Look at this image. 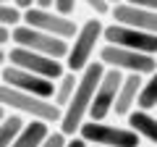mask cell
<instances>
[{
  "label": "cell",
  "mask_w": 157,
  "mask_h": 147,
  "mask_svg": "<svg viewBox=\"0 0 157 147\" xmlns=\"http://www.w3.org/2000/svg\"><path fill=\"white\" fill-rule=\"evenodd\" d=\"M102 71H105V63L102 61H94V63L89 61L81 71H78L76 89H73L71 100L66 102V108L60 110V118H58V129L66 137H71V134L78 131V124L84 121L86 110H89V102H92V97H94V89H97V81H100Z\"/></svg>",
  "instance_id": "1"
},
{
  "label": "cell",
  "mask_w": 157,
  "mask_h": 147,
  "mask_svg": "<svg viewBox=\"0 0 157 147\" xmlns=\"http://www.w3.org/2000/svg\"><path fill=\"white\" fill-rule=\"evenodd\" d=\"M0 105L11 108L16 113H26V116H32V118H45V121H50V124H58V118H60V108L52 100L37 97V95H32V92L13 89V87H8V84H0Z\"/></svg>",
  "instance_id": "2"
},
{
  "label": "cell",
  "mask_w": 157,
  "mask_h": 147,
  "mask_svg": "<svg viewBox=\"0 0 157 147\" xmlns=\"http://www.w3.org/2000/svg\"><path fill=\"white\" fill-rule=\"evenodd\" d=\"M102 26H105V24H102L100 18H89V21H84L76 29V34L68 40L71 45H68V53H66L68 71L78 74L92 61V55H94V50L100 47V40H102Z\"/></svg>",
  "instance_id": "3"
},
{
  "label": "cell",
  "mask_w": 157,
  "mask_h": 147,
  "mask_svg": "<svg viewBox=\"0 0 157 147\" xmlns=\"http://www.w3.org/2000/svg\"><path fill=\"white\" fill-rule=\"evenodd\" d=\"M100 61L105 66H113L118 71L126 74H141V76H149L157 71V61L155 53H141V50H131V47H118V45H105L100 47Z\"/></svg>",
  "instance_id": "4"
},
{
  "label": "cell",
  "mask_w": 157,
  "mask_h": 147,
  "mask_svg": "<svg viewBox=\"0 0 157 147\" xmlns=\"http://www.w3.org/2000/svg\"><path fill=\"white\" fill-rule=\"evenodd\" d=\"M78 137L92 145L102 147H136L141 142V137L128 126H110L105 121H81L78 124Z\"/></svg>",
  "instance_id": "5"
},
{
  "label": "cell",
  "mask_w": 157,
  "mask_h": 147,
  "mask_svg": "<svg viewBox=\"0 0 157 147\" xmlns=\"http://www.w3.org/2000/svg\"><path fill=\"white\" fill-rule=\"evenodd\" d=\"M11 40L13 45H21V47H29L34 53H42V55H52V58H66L68 53V40L63 37H55V34H47L42 29H34L29 24L18 21L16 26L11 29Z\"/></svg>",
  "instance_id": "6"
},
{
  "label": "cell",
  "mask_w": 157,
  "mask_h": 147,
  "mask_svg": "<svg viewBox=\"0 0 157 147\" xmlns=\"http://www.w3.org/2000/svg\"><path fill=\"white\" fill-rule=\"evenodd\" d=\"M21 21L29 24L34 29H42L47 34H55V37H63V40H71L76 34L78 24L73 21L71 16H63V13L52 11V8H39V6H29L21 11Z\"/></svg>",
  "instance_id": "7"
},
{
  "label": "cell",
  "mask_w": 157,
  "mask_h": 147,
  "mask_svg": "<svg viewBox=\"0 0 157 147\" xmlns=\"http://www.w3.org/2000/svg\"><path fill=\"white\" fill-rule=\"evenodd\" d=\"M121 79H123V71H118V68H113V66H105L100 81H97L94 97H92V102H89V110H86V116H89L92 121H105L107 116H110L115 92H118V87H121Z\"/></svg>",
  "instance_id": "8"
},
{
  "label": "cell",
  "mask_w": 157,
  "mask_h": 147,
  "mask_svg": "<svg viewBox=\"0 0 157 147\" xmlns=\"http://www.w3.org/2000/svg\"><path fill=\"white\" fill-rule=\"evenodd\" d=\"M6 58L13 63V66L24 68V71H32V74H39V76L52 79V81H55L58 76L63 74V63H60V58L42 55V53H34V50L21 47V45H13L11 53H8Z\"/></svg>",
  "instance_id": "9"
},
{
  "label": "cell",
  "mask_w": 157,
  "mask_h": 147,
  "mask_svg": "<svg viewBox=\"0 0 157 147\" xmlns=\"http://www.w3.org/2000/svg\"><path fill=\"white\" fill-rule=\"evenodd\" d=\"M102 40L118 47H131V50H141V53H155L157 50V37L155 32H144V29H134V26H123V24H110L102 26Z\"/></svg>",
  "instance_id": "10"
},
{
  "label": "cell",
  "mask_w": 157,
  "mask_h": 147,
  "mask_svg": "<svg viewBox=\"0 0 157 147\" xmlns=\"http://www.w3.org/2000/svg\"><path fill=\"white\" fill-rule=\"evenodd\" d=\"M0 81L8 84V87H13V89L32 92V95L47 97V100L52 97V89H55V81H52V79H45V76L32 74V71H24V68L13 66V63L3 66V71H0Z\"/></svg>",
  "instance_id": "11"
},
{
  "label": "cell",
  "mask_w": 157,
  "mask_h": 147,
  "mask_svg": "<svg viewBox=\"0 0 157 147\" xmlns=\"http://www.w3.org/2000/svg\"><path fill=\"white\" fill-rule=\"evenodd\" d=\"M110 16H113V21H115V24H123V26L144 29V32H155V29H157V16H155V11L131 6V3H126V0L113 3V6H110Z\"/></svg>",
  "instance_id": "12"
},
{
  "label": "cell",
  "mask_w": 157,
  "mask_h": 147,
  "mask_svg": "<svg viewBox=\"0 0 157 147\" xmlns=\"http://www.w3.org/2000/svg\"><path fill=\"white\" fill-rule=\"evenodd\" d=\"M141 81H144L141 74H126L123 79H121L118 92H115V100H113V110L110 113H115V116H126L128 113L131 108H134V102H136V92H139Z\"/></svg>",
  "instance_id": "13"
},
{
  "label": "cell",
  "mask_w": 157,
  "mask_h": 147,
  "mask_svg": "<svg viewBox=\"0 0 157 147\" xmlns=\"http://www.w3.org/2000/svg\"><path fill=\"white\" fill-rule=\"evenodd\" d=\"M126 118H128V129H134L141 139L157 142V121H155V116H152V110H141V108L134 110V108H131L128 113H126Z\"/></svg>",
  "instance_id": "14"
},
{
  "label": "cell",
  "mask_w": 157,
  "mask_h": 147,
  "mask_svg": "<svg viewBox=\"0 0 157 147\" xmlns=\"http://www.w3.org/2000/svg\"><path fill=\"white\" fill-rule=\"evenodd\" d=\"M50 121L45 118H32L29 124L21 126V131L16 134V139H13V145H42V139H45V134L50 131Z\"/></svg>",
  "instance_id": "15"
},
{
  "label": "cell",
  "mask_w": 157,
  "mask_h": 147,
  "mask_svg": "<svg viewBox=\"0 0 157 147\" xmlns=\"http://www.w3.org/2000/svg\"><path fill=\"white\" fill-rule=\"evenodd\" d=\"M76 81H78V74H73V71H63L60 76L55 79V89H52V97H50V100L55 102L60 110L66 108V102L71 100L73 89H76Z\"/></svg>",
  "instance_id": "16"
},
{
  "label": "cell",
  "mask_w": 157,
  "mask_h": 147,
  "mask_svg": "<svg viewBox=\"0 0 157 147\" xmlns=\"http://www.w3.org/2000/svg\"><path fill=\"white\" fill-rule=\"evenodd\" d=\"M24 126V118L21 113H6L3 118H0V147H6V145H13V139H16V134L21 131Z\"/></svg>",
  "instance_id": "17"
},
{
  "label": "cell",
  "mask_w": 157,
  "mask_h": 147,
  "mask_svg": "<svg viewBox=\"0 0 157 147\" xmlns=\"http://www.w3.org/2000/svg\"><path fill=\"white\" fill-rule=\"evenodd\" d=\"M155 102H157V81H155V74H149L144 81H141L139 92H136V108L141 110H155Z\"/></svg>",
  "instance_id": "18"
},
{
  "label": "cell",
  "mask_w": 157,
  "mask_h": 147,
  "mask_svg": "<svg viewBox=\"0 0 157 147\" xmlns=\"http://www.w3.org/2000/svg\"><path fill=\"white\" fill-rule=\"evenodd\" d=\"M21 21V8H16L13 3H0V24L3 26H16Z\"/></svg>",
  "instance_id": "19"
},
{
  "label": "cell",
  "mask_w": 157,
  "mask_h": 147,
  "mask_svg": "<svg viewBox=\"0 0 157 147\" xmlns=\"http://www.w3.org/2000/svg\"><path fill=\"white\" fill-rule=\"evenodd\" d=\"M66 139H68V137L63 134L60 129H52V126H50V131H47L45 139H42V147H63Z\"/></svg>",
  "instance_id": "20"
},
{
  "label": "cell",
  "mask_w": 157,
  "mask_h": 147,
  "mask_svg": "<svg viewBox=\"0 0 157 147\" xmlns=\"http://www.w3.org/2000/svg\"><path fill=\"white\" fill-rule=\"evenodd\" d=\"M76 3L78 0H52V11L63 13V16H71V13L76 11Z\"/></svg>",
  "instance_id": "21"
},
{
  "label": "cell",
  "mask_w": 157,
  "mask_h": 147,
  "mask_svg": "<svg viewBox=\"0 0 157 147\" xmlns=\"http://www.w3.org/2000/svg\"><path fill=\"white\" fill-rule=\"evenodd\" d=\"M84 3H86V6H89L94 13H100V16L110 13V3H107V0H84Z\"/></svg>",
  "instance_id": "22"
},
{
  "label": "cell",
  "mask_w": 157,
  "mask_h": 147,
  "mask_svg": "<svg viewBox=\"0 0 157 147\" xmlns=\"http://www.w3.org/2000/svg\"><path fill=\"white\" fill-rule=\"evenodd\" d=\"M131 6H139V8H147V11H155L157 8V0H126Z\"/></svg>",
  "instance_id": "23"
},
{
  "label": "cell",
  "mask_w": 157,
  "mask_h": 147,
  "mask_svg": "<svg viewBox=\"0 0 157 147\" xmlns=\"http://www.w3.org/2000/svg\"><path fill=\"white\" fill-rule=\"evenodd\" d=\"M6 42H11V26H3L0 24V47L6 45Z\"/></svg>",
  "instance_id": "24"
},
{
  "label": "cell",
  "mask_w": 157,
  "mask_h": 147,
  "mask_svg": "<svg viewBox=\"0 0 157 147\" xmlns=\"http://www.w3.org/2000/svg\"><path fill=\"white\" fill-rule=\"evenodd\" d=\"M13 6H16V8H21V11H24V8L34 6V0H13Z\"/></svg>",
  "instance_id": "25"
},
{
  "label": "cell",
  "mask_w": 157,
  "mask_h": 147,
  "mask_svg": "<svg viewBox=\"0 0 157 147\" xmlns=\"http://www.w3.org/2000/svg\"><path fill=\"white\" fill-rule=\"evenodd\" d=\"M34 6H39V8H52V0H34Z\"/></svg>",
  "instance_id": "26"
},
{
  "label": "cell",
  "mask_w": 157,
  "mask_h": 147,
  "mask_svg": "<svg viewBox=\"0 0 157 147\" xmlns=\"http://www.w3.org/2000/svg\"><path fill=\"white\" fill-rule=\"evenodd\" d=\"M6 63V53H3V47H0V66Z\"/></svg>",
  "instance_id": "27"
},
{
  "label": "cell",
  "mask_w": 157,
  "mask_h": 147,
  "mask_svg": "<svg viewBox=\"0 0 157 147\" xmlns=\"http://www.w3.org/2000/svg\"><path fill=\"white\" fill-rule=\"evenodd\" d=\"M3 116H6V105H0V118H3Z\"/></svg>",
  "instance_id": "28"
},
{
  "label": "cell",
  "mask_w": 157,
  "mask_h": 147,
  "mask_svg": "<svg viewBox=\"0 0 157 147\" xmlns=\"http://www.w3.org/2000/svg\"><path fill=\"white\" fill-rule=\"evenodd\" d=\"M107 3H110V6H113V3H121V0H107Z\"/></svg>",
  "instance_id": "29"
},
{
  "label": "cell",
  "mask_w": 157,
  "mask_h": 147,
  "mask_svg": "<svg viewBox=\"0 0 157 147\" xmlns=\"http://www.w3.org/2000/svg\"><path fill=\"white\" fill-rule=\"evenodd\" d=\"M0 3H11V0H0Z\"/></svg>",
  "instance_id": "30"
}]
</instances>
